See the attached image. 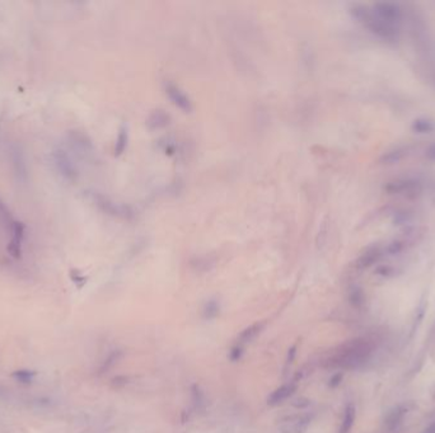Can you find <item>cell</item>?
I'll return each instance as SVG.
<instances>
[{
	"mask_svg": "<svg viewBox=\"0 0 435 433\" xmlns=\"http://www.w3.org/2000/svg\"><path fill=\"white\" fill-rule=\"evenodd\" d=\"M407 413V409L404 407H396L392 409L388 414H387L386 418V428L389 432H394L400 428V426L402 424L405 416Z\"/></svg>",
	"mask_w": 435,
	"mask_h": 433,
	"instance_id": "cell-4",
	"label": "cell"
},
{
	"mask_svg": "<svg viewBox=\"0 0 435 433\" xmlns=\"http://www.w3.org/2000/svg\"><path fill=\"white\" fill-rule=\"evenodd\" d=\"M355 418H356V409L353 404H348L345 410H344L343 421H341L338 433H350L354 427Z\"/></svg>",
	"mask_w": 435,
	"mask_h": 433,
	"instance_id": "cell-5",
	"label": "cell"
},
{
	"mask_svg": "<svg viewBox=\"0 0 435 433\" xmlns=\"http://www.w3.org/2000/svg\"><path fill=\"white\" fill-rule=\"evenodd\" d=\"M295 349H297V346H293L292 348L289 349V352H288V363H292L293 360H294L295 353H297V351H295Z\"/></svg>",
	"mask_w": 435,
	"mask_h": 433,
	"instance_id": "cell-14",
	"label": "cell"
},
{
	"mask_svg": "<svg viewBox=\"0 0 435 433\" xmlns=\"http://www.w3.org/2000/svg\"><path fill=\"white\" fill-rule=\"evenodd\" d=\"M343 379H344V372H340V371H338V372H336L335 375H332V378L330 379V381H328V386H330L331 389H336V387L341 384Z\"/></svg>",
	"mask_w": 435,
	"mask_h": 433,
	"instance_id": "cell-13",
	"label": "cell"
},
{
	"mask_svg": "<svg viewBox=\"0 0 435 433\" xmlns=\"http://www.w3.org/2000/svg\"><path fill=\"white\" fill-rule=\"evenodd\" d=\"M219 314V305L215 301H210L206 304L204 310V317L206 319H215Z\"/></svg>",
	"mask_w": 435,
	"mask_h": 433,
	"instance_id": "cell-10",
	"label": "cell"
},
{
	"mask_svg": "<svg viewBox=\"0 0 435 433\" xmlns=\"http://www.w3.org/2000/svg\"><path fill=\"white\" fill-rule=\"evenodd\" d=\"M52 159H54V163L56 167H58V169L60 170L64 175L73 174V169H71V164L69 163L68 155L64 153L63 150L54 151V154H52Z\"/></svg>",
	"mask_w": 435,
	"mask_h": 433,
	"instance_id": "cell-6",
	"label": "cell"
},
{
	"mask_svg": "<svg viewBox=\"0 0 435 433\" xmlns=\"http://www.w3.org/2000/svg\"><path fill=\"white\" fill-rule=\"evenodd\" d=\"M25 224L21 221H13L12 223V239L8 244L7 250L14 259H20L22 257V242L25 238Z\"/></svg>",
	"mask_w": 435,
	"mask_h": 433,
	"instance_id": "cell-2",
	"label": "cell"
},
{
	"mask_svg": "<svg viewBox=\"0 0 435 433\" xmlns=\"http://www.w3.org/2000/svg\"><path fill=\"white\" fill-rule=\"evenodd\" d=\"M34 376H36V372L31 370H17L12 373V378L21 384H31Z\"/></svg>",
	"mask_w": 435,
	"mask_h": 433,
	"instance_id": "cell-8",
	"label": "cell"
},
{
	"mask_svg": "<svg viewBox=\"0 0 435 433\" xmlns=\"http://www.w3.org/2000/svg\"><path fill=\"white\" fill-rule=\"evenodd\" d=\"M295 390H297V385H295L294 382L282 385V386H280L279 389H276L275 391L271 392L270 397L268 398V404L271 405V407L281 404V403H284L288 398H290L293 394H294Z\"/></svg>",
	"mask_w": 435,
	"mask_h": 433,
	"instance_id": "cell-3",
	"label": "cell"
},
{
	"mask_svg": "<svg viewBox=\"0 0 435 433\" xmlns=\"http://www.w3.org/2000/svg\"><path fill=\"white\" fill-rule=\"evenodd\" d=\"M364 293H363V291L360 290V288H355V290L351 291L350 293V303L353 304V306L355 307H362L364 305Z\"/></svg>",
	"mask_w": 435,
	"mask_h": 433,
	"instance_id": "cell-9",
	"label": "cell"
},
{
	"mask_svg": "<svg viewBox=\"0 0 435 433\" xmlns=\"http://www.w3.org/2000/svg\"><path fill=\"white\" fill-rule=\"evenodd\" d=\"M263 328H265V323L263 322H258V323H255V324L250 325V327L245 328V329L242 330V333L239 334V342H241V343L252 342L253 339H255L256 337L262 331Z\"/></svg>",
	"mask_w": 435,
	"mask_h": 433,
	"instance_id": "cell-7",
	"label": "cell"
},
{
	"mask_svg": "<svg viewBox=\"0 0 435 433\" xmlns=\"http://www.w3.org/2000/svg\"><path fill=\"white\" fill-rule=\"evenodd\" d=\"M374 342L368 338H355L346 342L327 360V367L355 370L364 366L374 352Z\"/></svg>",
	"mask_w": 435,
	"mask_h": 433,
	"instance_id": "cell-1",
	"label": "cell"
},
{
	"mask_svg": "<svg viewBox=\"0 0 435 433\" xmlns=\"http://www.w3.org/2000/svg\"><path fill=\"white\" fill-rule=\"evenodd\" d=\"M423 433H435V422L429 424V426L424 429Z\"/></svg>",
	"mask_w": 435,
	"mask_h": 433,
	"instance_id": "cell-15",
	"label": "cell"
},
{
	"mask_svg": "<svg viewBox=\"0 0 435 433\" xmlns=\"http://www.w3.org/2000/svg\"><path fill=\"white\" fill-rule=\"evenodd\" d=\"M309 423H311V417H303V418H300L299 421H298L297 426H295V432H304L307 429V427L309 426Z\"/></svg>",
	"mask_w": 435,
	"mask_h": 433,
	"instance_id": "cell-12",
	"label": "cell"
},
{
	"mask_svg": "<svg viewBox=\"0 0 435 433\" xmlns=\"http://www.w3.org/2000/svg\"><path fill=\"white\" fill-rule=\"evenodd\" d=\"M242 355H243V348L241 346H234L229 352V358H231L232 362H237V361L241 360Z\"/></svg>",
	"mask_w": 435,
	"mask_h": 433,
	"instance_id": "cell-11",
	"label": "cell"
}]
</instances>
